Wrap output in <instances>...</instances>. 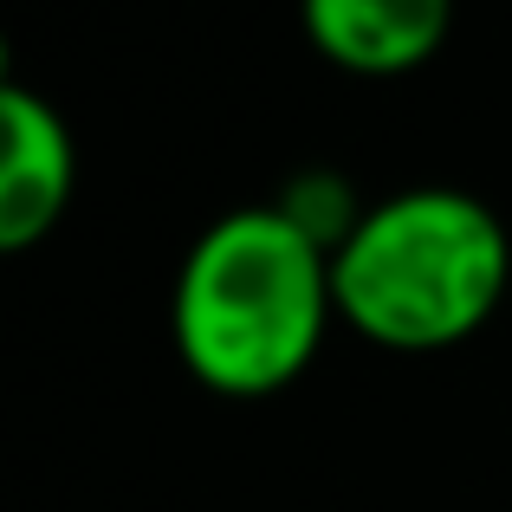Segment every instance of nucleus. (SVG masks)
<instances>
[{"mask_svg":"<svg viewBox=\"0 0 512 512\" xmlns=\"http://www.w3.org/2000/svg\"><path fill=\"white\" fill-rule=\"evenodd\" d=\"M338 292L331 253H318L286 214L227 208L188 240L169 292V338L182 370L214 396H279L318 363Z\"/></svg>","mask_w":512,"mask_h":512,"instance_id":"nucleus-1","label":"nucleus"},{"mask_svg":"<svg viewBox=\"0 0 512 512\" xmlns=\"http://www.w3.org/2000/svg\"><path fill=\"white\" fill-rule=\"evenodd\" d=\"M338 325L383 350H454L512 292V234L467 188H396L331 253Z\"/></svg>","mask_w":512,"mask_h":512,"instance_id":"nucleus-2","label":"nucleus"},{"mask_svg":"<svg viewBox=\"0 0 512 512\" xmlns=\"http://www.w3.org/2000/svg\"><path fill=\"white\" fill-rule=\"evenodd\" d=\"M78 188V150L59 104L33 85H0V247L26 253L65 221Z\"/></svg>","mask_w":512,"mask_h":512,"instance_id":"nucleus-3","label":"nucleus"},{"mask_svg":"<svg viewBox=\"0 0 512 512\" xmlns=\"http://www.w3.org/2000/svg\"><path fill=\"white\" fill-rule=\"evenodd\" d=\"M441 0H305V39L325 65L350 78L422 72L448 39Z\"/></svg>","mask_w":512,"mask_h":512,"instance_id":"nucleus-4","label":"nucleus"},{"mask_svg":"<svg viewBox=\"0 0 512 512\" xmlns=\"http://www.w3.org/2000/svg\"><path fill=\"white\" fill-rule=\"evenodd\" d=\"M273 208L286 214L292 227H299L305 240H312L318 253H338L350 234L363 227V214H370V201L350 188V175L338 169H299L286 188L273 195Z\"/></svg>","mask_w":512,"mask_h":512,"instance_id":"nucleus-5","label":"nucleus"}]
</instances>
